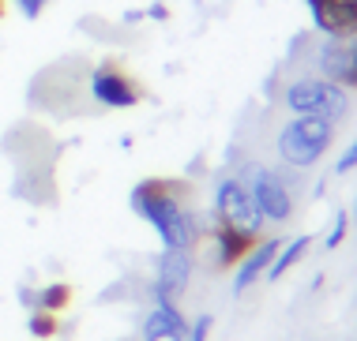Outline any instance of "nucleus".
Returning <instances> with one entry per match:
<instances>
[{
	"instance_id": "1",
	"label": "nucleus",
	"mask_w": 357,
	"mask_h": 341,
	"mask_svg": "<svg viewBox=\"0 0 357 341\" xmlns=\"http://www.w3.org/2000/svg\"><path fill=\"white\" fill-rule=\"evenodd\" d=\"M188 195H192V184L185 177H147L132 188L128 203L158 232L162 248L192 251L204 240V225H199V214L188 207Z\"/></svg>"
},
{
	"instance_id": "2",
	"label": "nucleus",
	"mask_w": 357,
	"mask_h": 341,
	"mask_svg": "<svg viewBox=\"0 0 357 341\" xmlns=\"http://www.w3.org/2000/svg\"><path fill=\"white\" fill-rule=\"evenodd\" d=\"M331 143H335V124L324 120V116H294L275 135V150L289 169H312L331 150Z\"/></svg>"
},
{
	"instance_id": "3",
	"label": "nucleus",
	"mask_w": 357,
	"mask_h": 341,
	"mask_svg": "<svg viewBox=\"0 0 357 341\" xmlns=\"http://www.w3.org/2000/svg\"><path fill=\"white\" fill-rule=\"evenodd\" d=\"M282 105L294 116H324V120L339 124L350 113V90L320 79V75H297L294 83H286Z\"/></svg>"
},
{
	"instance_id": "4",
	"label": "nucleus",
	"mask_w": 357,
	"mask_h": 341,
	"mask_svg": "<svg viewBox=\"0 0 357 341\" xmlns=\"http://www.w3.org/2000/svg\"><path fill=\"white\" fill-rule=\"evenodd\" d=\"M237 180L248 188L256 210L264 214V221L286 225V221L294 218V191H289V184H286L282 173L267 169V165H259V161H248L245 169L237 173Z\"/></svg>"
},
{
	"instance_id": "5",
	"label": "nucleus",
	"mask_w": 357,
	"mask_h": 341,
	"mask_svg": "<svg viewBox=\"0 0 357 341\" xmlns=\"http://www.w3.org/2000/svg\"><path fill=\"white\" fill-rule=\"evenodd\" d=\"M211 221H218V225H229V229H241V232H252L259 237L264 232V214L256 210L252 195L248 188L241 184L237 177H222L215 184V203H211Z\"/></svg>"
},
{
	"instance_id": "6",
	"label": "nucleus",
	"mask_w": 357,
	"mask_h": 341,
	"mask_svg": "<svg viewBox=\"0 0 357 341\" xmlns=\"http://www.w3.org/2000/svg\"><path fill=\"white\" fill-rule=\"evenodd\" d=\"M86 94H91V102L102 105V109H132V105L143 102L139 79H132L121 61L94 64L91 75H86Z\"/></svg>"
},
{
	"instance_id": "7",
	"label": "nucleus",
	"mask_w": 357,
	"mask_h": 341,
	"mask_svg": "<svg viewBox=\"0 0 357 341\" xmlns=\"http://www.w3.org/2000/svg\"><path fill=\"white\" fill-rule=\"evenodd\" d=\"M316 75L342 90H357V38H324L312 49Z\"/></svg>"
},
{
	"instance_id": "8",
	"label": "nucleus",
	"mask_w": 357,
	"mask_h": 341,
	"mask_svg": "<svg viewBox=\"0 0 357 341\" xmlns=\"http://www.w3.org/2000/svg\"><path fill=\"white\" fill-rule=\"evenodd\" d=\"M192 251L185 248H162L158 267H154V281H151V300L154 304H177L185 296L188 281H192Z\"/></svg>"
},
{
	"instance_id": "9",
	"label": "nucleus",
	"mask_w": 357,
	"mask_h": 341,
	"mask_svg": "<svg viewBox=\"0 0 357 341\" xmlns=\"http://www.w3.org/2000/svg\"><path fill=\"white\" fill-rule=\"evenodd\" d=\"M12 195L31 207H53L56 203V180H53V158H38V161H19L15 165V180Z\"/></svg>"
},
{
	"instance_id": "10",
	"label": "nucleus",
	"mask_w": 357,
	"mask_h": 341,
	"mask_svg": "<svg viewBox=\"0 0 357 341\" xmlns=\"http://www.w3.org/2000/svg\"><path fill=\"white\" fill-rule=\"evenodd\" d=\"M324 38H357V0H305Z\"/></svg>"
},
{
	"instance_id": "11",
	"label": "nucleus",
	"mask_w": 357,
	"mask_h": 341,
	"mask_svg": "<svg viewBox=\"0 0 357 341\" xmlns=\"http://www.w3.org/2000/svg\"><path fill=\"white\" fill-rule=\"evenodd\" d=\"M204 237L211 240V251H215V270H234L237 262L256 248V240H259V237H252V232L218 225V221H211V229L204 232Z\"/></svg>"
},
{
	"instance_id": "12",
	"label": "nucleus",
	"mask_w": 357,
	"mask_h": 341,
	"mask_svg": "<svg viewBox=\"0 0 357 341\" xmlns=\"http://www.w3.org/2000/svg\"><path fill=\"white\" fill-rule=\"evenodd\" d=\"M278 248H282V237H259V240H256V248L237 262L234 296H245V292L256 285V278H264V274H267V267H271V259H275V251H278Z\"/></svg>"
},
{
	"instance_id": "13",
	"label": "nucleus",
	"mask_w": 357,
	"mask_h": 341,
	"mask_svg": "<svg viewBox=\"0 0 357 341\" xmlns=\"http://www.w3.org/2000/svg\"><path fill=\"white\" fill-rule=\"evenodd\" d=\"M308 248H312V237H294V240H282V248L275 251V259H271V267H267V281H278L282 274H289V270L297 267L305 255H308Z\"/></svg>"
},
{
	"instance_id": "14",
	"label": "nucleus",
	"mask_w": 357,
	"mask_h": 341,
	"mask_svg": "<svg viewBox=\"0 0 357 341\" xmlns=\"http://www.w3.org/2000/svg\"><path fill=\"white\" fill-rule=\"evenodd\" d=\"M72 304V285L68 281H50V285L38 289V311H53V315H61L64 308Z\"/></svg>"
},
{
	"instance_id": "15",
	"label": "nucleus",
	"mask_w": 357,
	"mask_h": 341,
	"mask_svg": "<svg viewBox=\"0 0 357 341\" xmlns=\"http://www.w3.org/2000/svg\"><path fill=\"white\" fill-rule=\"evenodd\" d=\"M26 330H31V338H38V341H50V338H56L61 334V319L53 315V311H31L26 315Z\"/></svg>"
},
{
	"instance_id": "16",
	"label": "nucleus",
	"mask_w": 357,
	"mask_h": 341,
	"mask_svg": "<svg viewBox=\"0 0 357 341\" xmlns=\"http://www.w3.org/2000/svg\"><path fill=\"white\" fill-rule=\"evenodd\" d=\"M346 232H350V214L339 210V214H335V221H331V229H327V237H324V248L335 251V248L346 240Z\"/></svg>"
},
{
	"instance_id": "17",
	"label": "nucleus",
	"mask_w": 357,
	"mask_h": 341,
	"mask_svg": "<svg viewBox=\"0 0 357 341\" xmlns=\"http://www.w3.org/2000/svg\"><path fill=\"white\" fill-rule=\"evenodd\" d=\"M211 326H215V315H196V323H188L185 341H211Z\"/></svg>"
},
{
	"instance_id": "18",
	"label": "nucleus",
	"mask_w": 357,
	"mask_h": 341,
	"mask_svg": "<svg viewBox=\"0 0 357 341\" xmlns=\"http://www.w3.org/2000/svg\"><path fill=\"white\" fill-rule=\"evenodd\" d=\"M354 169H357V139L339 154V161H335V177H346V173H354Z\"/></svg>"
},
{
	"instance_id": "19",
	"label": "nucleus",
	"mask_w": 357,
	"mask_h": 341,
	"mask_svg": "<svg viewBox=\"0 0 357 341\" xmlns=\"http://www.w3.org/2000/svg\"><path fill=\"white\" fill-rule=\"evenodd\" d=\"M45 4H50V0H15V8H19L26 19H38V15L45 12Z\"/></svg>"
},
{
	"instance_id": "20",
	"label": "nucleus",
	"mask_w": 357,
	"mask_h": 341,
	"mask_svg": "<svg viewBox=\"0 0 357 341\" xmlns=\"http://www.w3.org/2000/svg\"><path fill=\"white\" fill-rule=\"evenodd\" d=\"M19 304H23L26 311H34V304H38V289H31V285H19Z\"/></svg>"
},
{
	"instance_id": "21",
	"label": "nucleus",
	"mask_w": 357,
	"mask_h": 341,
	"mask_svg": "<svg viewBox=\"0 0 357 341\" xmlns=\"http://www.w3.org/2000/svg\"><path fill=\"white\" fill-rule=\"evenodd\" d=\"M147 19H154V23H162V19H169V8L162 4V0H154V4L147 8Z\"/></svg>"
},
{
	"instance_id": "22",
	"label": "nucleus",
	"mask_w": 357,
	"mask_h": 341,
	"mask_svg": "<svg viewBox=\"0 0 357 341\" xmlns=\"http://www.w3.org/2000/svg\"><path fill=\"white\" fill-rule=\"evenodd\" d=\"M4 8H8V0H0V19H4Z\"/></svg>"
},
{
	"instance_id": "23",
	"label": "nucleus",
	"mask_w": 357,
	"mask_h": 341,
	"mask_svg": "<svg viewBox=\"0 0 357 341\" xmlns=\"http://www.w3.org/2000/svg\"><path fill=\"white\" fill-rule=\"evenodd\" d=\"M354 218H357V199H354Z\"/></svg>"
}]
</instances>
